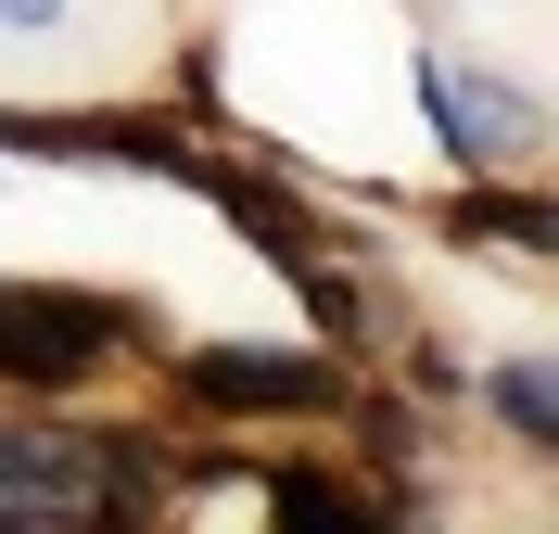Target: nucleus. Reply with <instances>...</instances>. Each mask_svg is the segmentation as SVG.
Instances as JSON below:
<instances>
[{"label": "nucleus", "mask_w": 559, "mask_h": 534, "mask_svg": "<svg viewBox=\"0 0 559 534\" xmlns=\"http://www.w3.org/2000/svg\"><path fill=\"white\" fill-rule=\"evenodd\" d=\"M432 128H445V153H471V166H522L534 153V103L496 90L484 64H432Z\"/></svg>", "instance_id": "f257e3e1"}, {"label": "nucleus", "mask_w": 559, "mask_h": 534, "mask_svg": "<svg viewBox=\"0 0 559 534\" xmlns=\"http://www.w3.org/2000/svg\"><path fill=\"white\" fill-rule=\"evenodd\" d=\"M76 509V459L38 432H0V522H64Z\"/></svg>", "instance_id": "f03ea898"}, {"label": "nucleus", "mask_w": 559, "mask_h": 534, "mask_svg": "<svg viewBox=\"0 0 559 534\" xmlns=\"http://www.w3.org/2000/svg\"><path fill=\"white\" fill-rule=\"evenodd\" d=\"M484 394H496V420L522 432V446H559V394H547V369H534V356H509Z\"/></svg>", "instance_id": "7ed1b4c3"}, {"label": "nucleus", "mask_w": 559, "mask_h": 534, "mask_svg": "<svg viewBox=\"0 0 559 534\" xmlns=\"http://www.w3.org/2000/svg\"><path fill=\"white\" fill-rule=\"evenodd\" d=\"M76 0H0V38H64Z\"/></svg>", "instance_id": "20e7f679"}]
</instances>
